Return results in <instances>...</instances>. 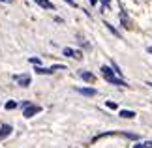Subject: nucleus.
Listing matches in <instances>:
<instances>
[{
	"instance_id": "6",
	"label": "nucleus",
	"mask_w": 152,
	"mask_h": 148,
	"mask_svg": "<svg viewBox=\"0 0 152 148\" xmlns=\"http://www.w3.org/2000/svg\"><path fill=\"white\" fill-rule=\"evenodd\" d=\"M79 75H81V79H83V81H88V82H94V79H96V77L92 75V73H88V71H81Z\"/></svg>"
},
{
	"instance_id": "16",
	"label": "nucleus",
	"mask_w": 152,
	"mask_h": 148,
	"mask_svg": "<svg viewBox=\"0 0 152 148\" xmlns=\"http://www.w3.org/2000/svg\"><path fill=\"white\" fill-rule=\"evenodd\" d=\"M148 86H152V82H148Z\"/></svg>"
},
{
	"instance_id": "10",
	"label": "nucleus",
	"mask_w": 152,
	"mask_h": 148,
	"mask_svg": "<svg viewBox=\"0 0 152 148\" xmlns=\"http://www.w3.org/2000/svg\"><path fill=\"white\" fill-rule=\"evenodd\" d=\"M133 148H152V141H145V143H139Z\"/></svg>"
},
{
	"instance_id": "3",
	"label": "nucleus",
	"mask_w": 152,
	"mask_h": 148,
	"mask_svg": "<svg viewBox=\"0 0 152 148\" xmlns=\"http://www.w3.org/2000/svg\"><path fill=\"white\" fill-rule=\"evenodd\" d=\"M15 81L19 82V86H28L30 85V75H15Z\"/></svg>"
},
{
	"instance_id": "9",
	"label": "nucleus",
	"mask_w": 152,
	"mask_h": 148,
	"mask_svg": "<svg viewBox=\"0 0 152 148\" xmlns=\"http://www.w3.org/2000/svg\"><path fill=\"white\" fill-rule=\"evenodd\" d=\"M120 116L122 118H133V116H135V112H133V111H120Z\"/></svg>"
},
{
	"instance_id": "4",
	"label": "nucleus",
	"mask_w": 152,
	"mask_h": 148,
	"mask_svg": "<svg viewBox=\"0 0 152 148\" xmlns=\"http://www.w3.org/2000/svg\"><path fill=\"white\" fill-rule=\"evenodd\" d=\"M64 56H72V58H83V55H81L79 51H73V49H69V47H66V49H64Z\"/></svg>"
},
{
	"instance_id": "2",
	"label": "nucleus",
	"mask_w": 152,
	"mask_h": 148,
	"mask_svg": "<svg viewBox=\"0 0 152 148\" xmlns=\"http://www.w3.org/2000/svg\"><path fill=\"white\" fill-rule=\"evenodd\" d=\"M39 111H42V109H39L38 105H28V107H25V116L30 118V116H34V114H38Z\"/></svg>"
},
{
	"instance_id": "13",
	"label": "nucleus",
	"mask_w": 152,
	"mask_h": 148,
	"mask_svg": "<svg viewBox=\"0 0 152 148\" xmlns=\"http://www.w3.org/2000/svg\"><path fill=\"white\" fill-rule=\"evenodd\" d=\"M66 2H68L69 6H75V2H73V0H66Z\"/></svg>"
},
{
	"instance_id": "12",
	"label": "nucleus",
	"mask_w": 152,
	"mask_h": 148,
	"mask_svg": "<svg viewBox=\"0 0 152 148\" xmlns=\"http://www.w3.org/2000/svg\"><path fill=\"white\" fill-rule=\"evenodd\" d=\"M107 107L109 109H116V103L115 101H107Z\"/></svg>"
},
{
	"instance_id": "5",
	"label": "nucleus",
	"mask_w": 152,
	"mask_h": 148,
	"mask_svg": "<svg viewBox=\"0 0 152 148\" xmlns=\"http://www.w3.org/2000/svg\"><path fill=\"white\" fill-rule=\"evenodd\" d=\"M10 133H11V126H8V124L0 126V139H6Z\"/></svg>"
},
{
	"instance_id": "17",
	"label": "nucleus",
	"mask_w": 152,
	"mask_h": 148,
	"mask_svg": "<svg viewBox=\"0 0 152 148\" xmlns=\"http://www.w3.org/2000/svg\"><path fill=\"white\" fill-rule=\"evenodd\" d=\"M139 2H141V0H139Z\"/></svg>"
},
{
	"instance_id": "7",
	"label": "nucleus",
	"mask_w": 152,
	"mask_h": 148,
	"mask_svg": "<svg viewBox=\"0 0 152 148\" xmlns=\"http://www.w3.org/2000/svg\"><path fill=\"white\" fill-rule=\"evenodd\" d=\"M77 92H81L83 96H94V94H96L94 88H77Z\"/></svg>"
},
{
	"instance_id": "15",
	"label": "nucleus",
	"mask_w": 152,
	"mask_h": 148,
	"mask_svg": "<svg viewBox=\"0 0 152 148\" xmlns=\"http://www.w3.org/2000/svg\"><path fill=\"white\" fill-rule=\"evenodd\" d=\"M103 4H109V0H103Z\"/></svg>"
},
{
	"instance_id": "14",
	"label": "nucleus",
	"mask_w": 152,
	"mask_h": 148,
	"mask_svg": "<svg viewBox=\"0 0 152 148\" xmlns=\"http://www.w3.org/2000/svg\"><path fill=\"white\" fill-rule=\"evenodd\" d=\"M90 4H96V0H90Z\"/></svg>"
},
{
	"instance_id": "11",
	"label": "nucleus",
	"mask_w": 152,
	"mask_h": 148,
	"mask_svg": "<svg viewBox=\"0 0 152 148\" xmlns=\"http://www.w3.org/2000/svg\"><path fill=\"white\" fill-rule=\"evenodd\" d=\"M15 107H17V101H8V103H6V109H8V111L15 109Z\"/></svg>"
},
{
	"instance_id": "8",
	"label": "nucleus",
	"mask_w": 152,
	"mask_h": 148,
	"mask_svg": "<svg viewBox=\"0 0 152 148\" xmlns=\"http://www.w3.org/2000/svg\"><path fill=\"white\" fill-rule=\"evenodd\" d=\"M36 2L42 6V8H47V9H53V4L49 2V0H36Z\"/></svg>"
},
{
	"instance_id": "1",
	"label": "nucleus",
	"mask_w": 152,
	"mask_h": 148,
	"mask_svg": "<svg viewBox=\"0 0 152 148\" xmlns=\"http://www.w3.org/2000/svg\"><path fill=\"white\" fill-rule=\"evenodd\" d=\"M102 75L105 77V81H109V82H113V85H116V86H126V82L122 81V79H118V77L115 75V71L111 68H107V66H102Z\"/></svg>"
}]
</instances>
